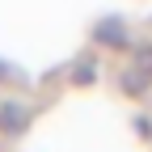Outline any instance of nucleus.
Masks as SVG:
<instances>
[{
    "instance_id": "f257e3e1",
    "label": "nucleus",
    "mask_w": 152,
    "mask_h": 152,
    "mask_svg": "<svg viewBox=\"0 0 152 152\" xmlns=\"http://www.w3.org/2000/svg\"><path fill=\"white\" fill-rule=\"evenodd\" d=\"M26 127H30V110L21 102H4L0 106V131H13L17 135V131H26Z\"/></svg>"
},
{
    "instance_id": "f03ea898",
    "label": "nucleus",
    "mask_w": 152,
    "mask_h": 152,
    "mask_svg": "<svg viewBox=\"0 0 152 152\" xmlns=\"http://www.w3.org/2000/svg\"><path fill=\"white\" fill-rule=\"evenodd\" d=\"M97 42L123 47V42H127V38H123V26H118V21H102V26H97Z\"/></svg>"
}]
</instances>
